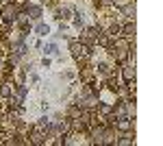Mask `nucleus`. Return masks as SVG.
<instances>
[{
    "label": "nucleus",
    "mask_w": 163,
    "mask_h": 146,
    "mask_svg": "<svg viewBox=\"0 0 163 146\" xmlns=\"http://www.w3.org/2000/svg\"><path fill=\"white\" fill-rule=\"evenodd\" d=\"M124 79H126L128 83L135 79V68H133V66H124Z\"/></svg>",
    "instance_id": "obj_1"
},
{
    "label": "nucleus",
    "mask_w": 163,
    "mask_h": 146,
    "mask_svg": "<svg viewBox=\"0 0 163 146\" xmlns=\"http://www.w3.org/2000/svg\"><path fill=\"white\" fill-rule=\"evenodd\" d=\"M28 11H31V18H33V20H39V18H41V11H39V7H31Z\"/></svg>",
    "instance_id": "obj_2"
},
{
    "label": "nucleus",
    "mask_w": 163,
    "mask_h": 146,
    "mask_svg": "<svg viewBox=\"0 0 163 146\" xmlns=\"http://www.w3.org/2000/svg\"><path fill=\"white\" fill-rule=\"evenodd\" d=\"M118 126H120L122 131H128V129H131V122H128L126 118H120V122H118Z\"/></svg>",
    "instance_id": "obj_3"
},
{
    "label": "nucleus",
    "mask_w": 163,
    "mask_h": 146,
    "mask_svg": "<svg viewBox=\"0 0 163 146\" xmlns=\"http://www.w3.org/2000/svg\"><path fill=\"white\" fill-rule=\"evenodd\" d=\"M72 50H74V57H80V52H83V46H80V44H72Z\"/></svg>",
    "instance_id": "obj_4"
},
{
    "label": "nucleus",
    "mask_w": 163,
    "mask_h": 146,
    "mask_svg": "<svg viewBox=\"0 0 163 146\" xmlns=\"http://www.w3.org/2000/svg\"><path fill=\"white\" fill-rule=\"evenodd\" d=\"M135 33V24H126L124 26V35H133Z\"/></svg>",
    "instance_id": "obj_5"
},
{
    "label": "nucleus",
    "mask_w": 163,
    "mask_h": 146,
    "mask_svg": "<svg viewBox=\"0 0 163 146\" xmlns=\"http://www.w3.org/2000/svg\"><path fill=\"white\" fill-rule=\"evenodd\" d=\"M37 33H39V35H46V33H48V26H46V24H39V26H37Z\"/></svg>",
    "instance_id": "obj_6"
},
{
    "label": "nucleus",
    "mask_w": 163,
    "mask_h": 146,
    "mask_svg": "<svg viewBox=\"0 0 163 146\" xmlns=\"http://www.w3.org/2000/svg\"><path fill=\"white\" fill-rule=\"evenodd\" d=\"M46 52H48V55H57V46H54V44H50V46H48V50H46Z\"/></svg>",
    "instance_id": "obj_7"
},
{
    "label": "nucleus",
    "mask_w": 163,
    "mask_h": 146,
    "mask_svg": "<svg viewBox=\"0 0 163 146\" xmlns=\"http://www.w3.org/2000/svg\"><path fill=\"white\" fill-rule=\"evenodd\" d=\"M0 92H2V96H9V94H11V89H9L7 85H2V89H0Z\"/></svg>",
    "instance_id": "obj_8"
}]
</instances>
